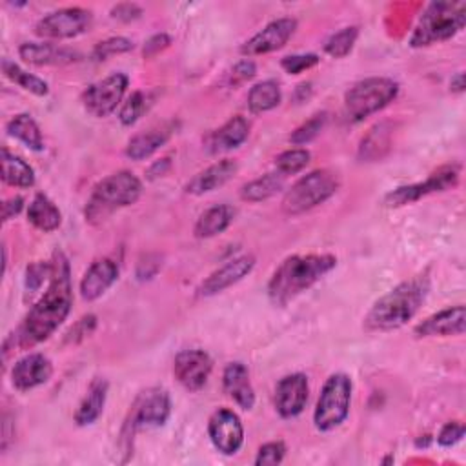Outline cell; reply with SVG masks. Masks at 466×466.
<instances>
[{"label": "cell", "mask_w": 466, "mask_h": 466, "mask_svg": "<svg viewBox=\"0 0 466 466\" xmlns=\"http://www.w3.org/2000/svg\"><path fill=\"white\" fill-rule=\"evenodd\" d=\"M208 435L213 446L224 453L233 455L244 442V428L238 415L228 408H218L208 420Z\"/></svg>", "instance_id": "4fadbf2b"}, {"label": "cell", "mask_w": 466, "mask_h": 466, "mask_svg": "<svg viewBox=\"0 0 466 466\" xmlns=\"http://www.w3.org/2000/svg\"><path fill=\"white\" fill-rule=\"evenodd\" d=\"M399 93V84L388 76H370L355 82L344 95V111L351 122L380 111Z\"/></svg>", "instance_id": "8992f818"}, {"label": "cell", "mask_w": 466, "mask_h": 466, "mask_svg": "<svg viewBox=\"0 0 466 466\" xmlns=\"http://www.w3.org/2000/svg\"><path fill=\"white\" fill-rule=\"evenodd\" d=\"M335 266L337 258L329 253L291 255L273 271L268 282V297L275 306H286L319 282Z\"/></svg>", "instance_id": "7a4b0ae2"}, {"label": "cell", "mask_w": 466, "mask_h": 466, "mask_svg": "<svg viewBox=\"0 0 466 466\" xmlns=\"http://www.w3.org/2000/svg\"><path fill=\"white\" fill-rule=\"evenodd\" d=\"M142 193V182L131 171H116L98 180L84 208V217L91 224H98L111 217L116 209L131 206Z\"/></svg>", "instance_id": "277c9868"}, {"label": "cell", "mask_w": 466, "mask_h": 466, "mask_svg": "<svg viewBox=\"0 0 466 466\" xmlns=\"http://www.w3.org/2000/svg\"><path fill=\"white\" fill-rule=\"evenodd\" d=\"M235 218V209L229 204H217L208 208L195 224V237L198 238H211L229 228Z\"/></svg>", "instance_id": "83f0119b"}, {"label": "cell", "mask_w": 466, "mask_h": 466, "mask_svg": "<svg viewBox=\"0 0 466 466\" xmlns=\"http://www.w3.org/2000/svg\"><path fill=\"white\" fill-rule=\"evenodd\" d=\"M71 306L73 284L69 260L62 251L56 249L51 257V277L47 280V288L13 333L15 344L27 350L49 339L67 319Z\"/></svg>", "instance_id": "6da1fadb"}, {"label": "cell", "mask_w": 466, "mask_h": 466, "mask_svg": "<svg viewBox=\"0 0 466 466\" xmlns=\"http://www.w3.org/2000/svg\"><path fill=\"white\" fill-rule=\"evenodd\" d=\"M255 71H257L255 62L244 58V60H240L238 64L233 66V69H231V73H229V84H231V86H240V84L248 82L249 78H253V76H255Z\"/></svg>", "instance_id": "ee69618b"}, {"label": "cell", "mask_w": 466, "mask_h": 466, "mask_svg": "<svg viewBox=\"0 0 466 466\" xmlns=\"http://www.w3.org/2000/svg\"><path fill=\"white\" fill-rule=\"evenodd\" d=\"M464 87H466V84H464V73H455V75L451 76V80H450V89H451L453 93H462Z\"/></svg>", "instance_id": "f907efd6"}, {"label": "cell", "mask_w": 466, "mask_h": 466, "mask_svg": "<svg viewBox=\"0 0 466 466\" xmlns=\"http://www.w3.org/2000/svg\"><path fill=\"white\" fill-rule=\"evenodd\" d=\"M359 36L357 25L342 27L340 31L329 35V38L324 42V51L333 58H344L353 49Z\"/></svg>", "instance_id": "e575fe53"}, {"label": "cell", "mask_w": 466, "mask_h": 466, "mask_svg": "<svg viewBox=\"0 0 466 466\" xmlns=\"http://www.w3.org/2000/svg\"><path fill=\"white\" fill-rule=\"evenodd\" d=\"M248 137L249 122L242 115H235L206 138V147L209 153L229 151L238 147Z\"/></svg>", "instance_id": "cb8c5ba5"}, {"label": "cell", "mask_w": 466, "mask_h": 466, "mask_svg": "<svg viewBox=\"0 0 466 466\" xmlns=\"http://www.w3.org/2000/svg\"><path fill=\"white\" fill-rule=\"evenodd\" d=\"M27 220L40 231L44 233H51L55 229L60 228L62 224V213L60 209L55 206V202L44 195V193H36L33 197V200L29 202L27 208Z\"/></svg>", "instance_id": "4316f807"}, {"label": "cell", "mask_w": 466, "mask_h": 466, "mask_svg": "<svg viewBox=\"0 0 466 466\" xmlns=\"http://www.w3.org/2000/svg\"><path fill=\"white\" fill-rule=\"evenodd\" d=\"M464 437V424L461 420H453V422H446L442 426V430L437 435V442L441 446H453L457 444L461 439Z\"/></svg>", "instance_id": "7bdbcfd3"}, {"label": "cell", "mask_w": 466, "mask_h": 466, "mask_svg": "<svg viewBox=\"0 0 466 466\" xmlns=\"http://www.w3.org/2000/svg\"><path fill=\"white\" fill-rule=\"evenodd\" d=\"M142 15V9L137 4H118L111 9V16L122 22H131Z\"/></svg>", "instance_id": "7dc6e473"}, {"label": "cell", "mask_w": 466, "mask_h": 466, "mask_svg": "<svg viewBox=\"0 0 466 466\" xmlns=\"http://www.w3.org/2000/svg\"><path fill=\"white\" fill-rule=\"evenodd\" d=\"M5 131L9 137L20 140L24 146H27L33 151L44 149L42 131L29 113H18L13 118H9L5 124Z\"/></svg>", "instance_id": "f546056e"}, {"label": "cell", "mask_w": 466, "mask_h": 466, "mask_svg": "<svg viewBox=\"0 0 466 466\" xmlns=\"http://www.w3.org/2000/svg\"><path fill=\"white\" fill-rule=\"evenodd\" d=\"M339 177L329 169H315L300 177L284 195L282 209L288 215H300L326 202L339 189Z\"/></svg>", "instance_id": "52a82bcc"}, {"label": "cell", "mask_w": 466, "mask_h": 466, "mask_svg": "<svg viewBox=\"0 0 466 466\" xmlns=\"http://www.w3.org/2000/svg\"><path fill=\"white\" fill-rule=\"evenodd\" d=\"M127 76L124 73H111L109 76L91 84L82 93V104L86 111L96 118L111 115L122 102L127 89Z\"/></svg>", "instance_id": "7c38bea8"}, {"label": "cell", "mask_w": 466, "mask_h": 466, "mask_svg": "<svg viewBox=\"0 0 466 466\" xmlns=\"http://www.w3.org/2000/svg\"><path fill=\"white\" fill-rule=\"evenodd\" d=\"M2 73L11 80L15 82L16 86H20L22 89L36 95V96H44L49 93V86L46 80H42L40 76L33 75V73H27L24 71L18 64L4 58L2 60Z\"/></svg>", "instance_id": "836d02e7"}, {"label": "cell", "mask_w": 466, "mask_h": 466, "mask_svg": "<svg viewBox=\"0 0 466 466\" xmlns=\"http://www.w3.org/2000/svg\"><path fill=\"white\" fill-rule=\"evenodd\" d=\"M93 15L84 7H62L47 13L35 24V33L42 38H75L86 33L91 25Z\"/></svg>", "instance_id": "8fae6325"}, {"label": "cell", "mask_w": 466, "mask_h": 466, "mask_svg": "<svg viewBox=\"0 0 466 466\" xmlns=\"http://www.w3.org/2000/svg\"><path fill=\"white\" fill-rule=\"evenodd\" d=\"M147 107H149V96L144 91H133L127 96V100L122 104L118 118L124 126H131L144 115Z\"/></svg>", "instance_id": "74e56055"}, {"label": "cell", "mask_w": 466, "mask_h": 466, "mask_svg": "<svg viewBox=\"0 0 466 466\" xmlns=\"http://www.w3.org/2000/svg\"><path fill=\"white\" fill-rule=\"evenodd\" d=\"M319 64V56L315 53H302V55H288L280 60V66L289 75H299L313 66Z\"/></svg>", "instance_id": "60d3db41"}, {"label": "cell", "mask_w": 466, "mask_h": 466, "mask_svg": "<svg viewBox=\"0 0 466 466\" xmlns=\"http://www.w3.org/2000/svg\"><path fill=\"white\" fill-rule=\"evenodd\" d=\"M351 379L346 373H333L326 379L313 411L315 428L331 431L339 428L350 415Z\"/></svg>", "instance_id": "ba28073f"}, {"label": "cell", "mask_w": 466, "mask_h": 466, "mask_svg": "<svg viewBox=\"0 0 466 466\" xmlns=\"http://www.w3.org/2000/svg\"><path fill=\"white\" fill-rule=\"evenodd\" d=\"M428 291L430 280L426 275H417L397 284L373 302L364 317V328L370 331H391L404 326L415 317Z\"/></svg>", "instance_id": "3957f363"}, {"label": "cell", "mask_w": 466, "mask_h": 466, "mask_svg": "<svg viewBox=\"0 0 466 466\" xmlns=\"http://www.w3.org/2000/svg\"><path fill=\"white\" fill-rule=\"evenodd\" d=\"M284 182H286V177L275 169L271 173H266V175L244 184L240 189V198L248 200V202L266 200V198L277 195L284 187Z\"/></svg>", "instance_id": "1f68e13d"}, {"label": "cell", "mask_w": 466, "mask_h": 466, "mask_svg": "<svg viewBox=\"0 0 466 466\" xmlns=\"http://www.w3.org/2000/svg\"><path fill=\"white\" fill-rule=\"evenodd\" d=\"M464 328H466V309L462 304H457L426 317L420 324L415 326V335L417 337L462 335Z\"/></svg>", "instance_id": "d6986e66"}, {"label": "cell", "mask_w": 466, "mask_h": 466, "mask_svg": "<svg viewBox=\"0 0 466 466\" xmlns=\"http://www.w3.org/2000/svg\"><path fill=\"white\" fill-rule=\"evenodd\" d=\"M53 375V364L44 353H27L11 370V384L18 391H29L46 384Z\"/></svg>", "instance_id": "ac0fdd59"}, {"label": "cell", "mask_w": 466, "mask_h": 466, "mask_svg": "<svg viewBox=\"0 0 466 466\" xmlns=\"http://www.w3.org/2000/svg\"><path fill=\"white\" fill-rule=\"evenodd\" d=\"M2 180L13 187H31L35 184L33 167L7 147L2 149Z\"/></svg>", "instance_id": "4dcf8cb0"}, {"label": "cell", "mask_w": 466, "mask_h": 466, "mask_svg": "<svg viewBox=\"0 0 466 466\" xmlns=\"http://www.w3.org/2000/svg\"><path fill=\"white\" fill-rule=\"evenodd\" d=\"M213 360L204 350H182L173 360L175 379L189 391H198L206 386Z\"/></svg>", "instance_id": "5bb4252c"}, {"label": "cell", "mask_w": 466, "mask_h": 466, "mask_svg": "<svg viewBox=\"0 0 466 466\" xmlns=\"http://www.w3.org/2000/svg\"><path fill=\"white\" fill-rule=\"evenodd\" d=\"M22 208H24V198L22 197H11V198L4 200V204H2V220L7 222L15 215H18L22 211Z\"/></svg>", "instance_id": "c3c4849f"}, {"label": "cell", "mask_w": 466, "mask_h": 466, "mask_svg": "<svg viewBox=\"0 0 466 466\" xmlns=\"http://www.w3.org/2000/svg\"><path fill=\"white\" fill-rule=\"evenodd\" d=\"M171 44V38L166 33L153 35L146 44H144V58H151L158 55L162 49H166Z\"/></svg>", "instance_id": "bcb514c9"}, {"label": "cell", "mask_w": 466, "mask_h": 466, "mask_svg": "<svg viewBox=\"0 0 466 466\" xmlns=\"http://www.w3.org/2000/svg\"><path fill=\"white\" fill-rule=\"evenodd\" d=\"M129 49H133V42H131L129 38H126V36H111V38H107V40L98 42V44L93 47L91 56L100 62V60H106V58H109V56H113V55L126 53V51H129Z\"/></svg>", "instance_id": "f35d334b"}, {"label": "cell", "mask_w": 466, "mask_h": 466, "mask_svg": "<svg viewBox=\"0 0 466 466\" xmlns=\"http://www.w3.org/2000/svg\"><path fill=\"white\" fill-rule=\"evenodd\" d=\"M309 151L304 147H293L288 151H282L277 158H275V167L279 173H282L284 177L288 175H295L299 171H302L308 164H309Z\"/></svg>", "instance_id": "d590c367"}, {"label": "cell", "mask_w": 466, "mask_h": 466, "mask_svg": "<svg viewBox=\"0 0 466 466\" xmlns=\"http://www.w3.org/2000/svg\"><path fill=\"white\" fill-rule=\"evenodd\" d=\"M295 29H297L295 18L284 16V18L271 20L269 24H266L260 31H257L251 38H248L240 46V53L246 56H253V55H264V53L277 51L286 46V42L293 36Z\"/></svg>", "instance_id": "9a60e30c"}, {"label": "cell", "mask_w": 466, "mask_h": 466, "mask_svg": "<svg viewBox=\"0 0 466 466\" xmlns=\"http://www.w3.org/2000/svg\"><path fill=\"white\" fill-rule=\"evenodd\" d=\"M95 326H96L95 315H86V317H82V319L67 331V339L78 342L80 339H84L86 335H89V333L95 329Z\"/></svg>", "instance_id": "f6af8a7d"}, {"label": "cell", "mask_w": 466, "mask_h": 466, "mask_svg": "<svg viewBox=\"0 0 466 466\" xmlns=\"http://www.w3.org/2000/svg\"><path fill=\"white\" fill-rule=\"evenodd\" d=\"M466 22V2H431L419 16L410 36L411 47H426L455 36Z\"/></svg>", "instance_id": "5b68a950"}, {"label": "cell", "mask_w": 466, "mask_h": 466, "mask_svg": "<svg viewBox=\"0 0 466 466\" xmlns=\"http://www.w3.org/2000/svg\"><path fill=\"white\" fill-rule=\"evenodd\" d=\"M461 177V166L459 164H448L433 171L426 180L415 182L410 186H400L393 191H390L384 198V204L390 208H400L406 204H411L426 195L441 193L446 189H451L457 186Z\"/></svg>", "instance_id": "30bf717a"}, {"label": "cell", "mask_w": 466, "mask_h": 466, "mask_svg": "<svg viewBox=\"0 0 466 466\" xmlns=\"http://www.w3.org/2000/svg\"><path fill=\"white\" fill-rule=\"evenodd\" d=\"M253 268H255V257L251 253L238 255L228 260L226 264H222L218 269H215L206 280H202V284L197 288V295L198 297L217 295L226 288L242 280L246 275L251 273Z\"/></svg>", "instance_id": "e0dca14e"}, {"label": "cell", "mask_w": 466, "mask_h": 466, "mask_svg": "<svg viewBox=\"0 0 466 466\" xmlns=\"http://www.w3.org/2000/svg\"><path fill=\"white\" fill-rule=\"evenodd\" d=\"M167 167H169V158H162V160L155 162V164L149 167L147 175H149V178H155V177H158V175H164V173L167 171Z\"/></svg>", "instance_id": "681fc988"}, {"label": "cell", "mask_w": 466, "mask_h": 466, "mask_svg": "<svg viewBox=\"0 0 466 466\" xmlns=\"http://www.w3.org/2000/svg\"><path fill=\"white\" fill-rule=\"evenodd\" d=\"M18 55L22 60L35 66H60L80 60V55L67 47H58L47 42H25L18 47Z\"/></svg>", "instance_id": "44dd1931"}, {"label": "cell", "mask_w": 466, "mask_h": 466, "mask_svg": "<svg viewBox=\"0 0 466 466\" xmlns=\"http://www.w3.org/2000/svg\"><path fill=\"white\" fill-rule=\"evenodd\" d=\"M175 131V124L173 122H166L155 127H149L147 131H142L138 135H135L127 146H126V155L131 160H144L147 157H151L160 146H164L169 137Z\"/></svg>", "instance_id": "d4e9b609"}, {"label": "cell", "mask_w": 466, "mask_h": 466, "mask_svg": "<svg viewBox=\"0 0 466 466\" xmlns=\"http://www.w3.org/2000/svg\"><path fill=\"white\" fill-rule=\"evenodd\" d=\"M51 277V260L49 262H31L25 269V288L27 291L35 293L38 291L46 280H49Z\"/></svg>", "instance_id": "ab89813d"}, {"label": "cell", "mask_w": 466, "mask_h": 466, "mask_svg": "<svg viewBox=\"0 0 466 466\" xmlns=\"http://www.w3.org/2000/svg\"><path fill=\"white\" fill-rule=\"evenodd\" d=\"M238 166L235 160L231 158H224L218 160L211 166H208L206 169L198 171L187 184H186V193L189 195H204L209 193L220 186H224L229 178H233V175L237 173Z\"/></svg>", "instance_id": "7402d4cb"}, {"label": "cell", "mask_w": 466, "mask_h": 466, "mask_svg": "<svg viewBox=\"0 0 466 466\" xmlns=\"http://www.w3.org/2000/svg\"><path fill=\"white\" fill-rule=\"evenodd\" d=\"M286 455V446L282 441H273V442H266L258 448L257 457H255V464L257 466H264V464H279L282 462Z\"/></svg>", "instance_id": "b9f144b4"}, {"label": "cell", "mask_w": 466, "mask_h": 466, "mask_svg": "<svg viewBox=\"0 0 466 466\" xmlns=\"http://www.w3.org/2000/svg\"><path fill=\"white\" fill-rule=\"evenodd\" d=\"M391 147V124L379 122L375 124L366 137H362L359 146V158L360 160H380Z\"/></svg>", "instance_id": "f1b7e54d"}, {"label": "cell", "mask_w": 466, "mask_h": 466, "mask_svg": "<svg viewBox=\"0 0 466 466\" xmlns=\"http://www.w3.org/2000/svg\"><path fill=\"white\" fill-rule=\"evenodd\" d=\"M118 279V266L115 260L104 257L96 258L80 280V295L84 300L91 302L100 299Z\"/></svg>", "instance_id": "ffe728a7"}, {"label": "cell", "mask_w": 466, "mask_h": 466, "mask_svg": "<svg viewBox=\"0 0 466 466\" xmlns=\"http://www.w3.org/2000/svg\"><path fill=\"white\" fill-rule=\"evenodd\" d=\"M171 413V399L164 388H147L138 393L127 413L122 437L133 439L131 435L142 428H157L166 424Z\"/></svg>", "instance_id": "9c48e42d"}, {"label": "cell", "mask_w": 466, "mask_h": 466, "mask_svg": "<svg viewBox=\"0 0 466 466\" xmlns=\"http://www.w3.org/2000/svg\"><path fill=\"white\" fill-rule=\"evenodd\" d=\"M280 87L275 80L257 82L248 93V107L251 113H266L280 104Z\"/></svg>", "instance_id": "d6a6232c"}, {"label": "cell", "mask_w": 466, "mask_h": 466, "mask_svg": "<svg viewBox=\"0 0 466 466\" xmlns=\"http://www.w3.org/2000/svg\"><path fill=\"white\" fill-rule=\"evenodd\" d=\"M328 122V113H315L311 118H308L304 124H300L291 135H289V142L295 146H302L311 142L326 126Z\"/></svg>", "instance_id": "8d00e7d4"}, {"label": "cell", "mask_w": 466, "mask_h": 466, "mask_svg": "<svg viewBox=\"0 0 466 466\" xmlns=\"http://www.w3.org/2000/svg\"><path fill=\"white\" fill-rule=\"evenodd\" d=\"M222 386H224V391L242 410H251L253 408V404H255V391H253V386H251V380H249L248 368L242 362L235 360V362H229L224 368Z\"/></svg>", "instance_id": "603a6c76"}, {"label": "cell", "mask_w": 466, "mask_h": 466, "mask_svg": "<svg viewBox=\"0 0 466 466\" xmlns=\"http://www.w3.org/2000/svg\"><path fill=\"white\" fill-rule=\"evenodd\" d=\"M308 377L304 373H289L277 382L275 410L280 417L291 419L302 413L308 402Z\"/></svg>", "instance_id": "2e32d148"}, {"label": "cell", "mask_w": 466, "mask_h": 466, "mask_svg": "<svg viewBox=\"0 0 466 466\" xmlns=\"http://www.w3.org/2000/svg\"><path fill=\"white\" fill-rule=\"evenodd\" d=\"M107 380L106 379H93L89 384L84 399L80 400L76 411H75V422L78 426H87L93 424L104 411L106 397H107Z\"/></svg>", "instance_id": "484cf974"}]
</instances>
